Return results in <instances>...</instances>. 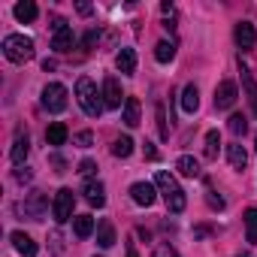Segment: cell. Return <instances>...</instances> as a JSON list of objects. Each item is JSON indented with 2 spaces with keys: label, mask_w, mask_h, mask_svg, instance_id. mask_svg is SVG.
Masks as SVG:
<instances>
[{
  "label": "cell",
  "mask_w": 257,
  "mask_h": 257,
  "mask_svg": "<svg viewBox=\"0 0 257 257\" xmlns=\"http://www.w3.org/2000/svg\"><path fill=\"white\" fill-rule=\"evenodd\" d=\"M155 185H158V191L164 194V200H167V209L170 212H185V206H188V197H185V191L179 188V182L167 173V170H158V176H155Z\"/></svg>",
  "instance_id": "6da1fadb"
},
{
  "label": "cell",
  "mask_w": 257,
  "mask_h": 257,
  "mask_svg": "<svg viewBox=\"0 0 257 257\" xmlns=\"http://www.w3.org/2000/svg\"><path fill=\"white\" fill-rule=\"evenodd\" d=\"M76 100H79V106H82V112L88 115V118H100V112H103V100H100V94H97V85L88 79V76H82L79 82H76Z\"/></svg>",
  "instance_id": "7a4b0ae2"
},
{
  "label": "cell",
  "mask_w": 257,
  "mask_h": 257,
  "mask_svg": "<svg viewBox=\"0 0 257 257\" xmlns=\"http://www.w3.org/2000/svg\"><path fill=\"white\" fill-rule=\"evenodd\" d=\"M4 55L13 61V64H25L34 58V40L25 37V34H10L4 40Z\"/></svg>",
  "instance_id": "3957f363"
},
{
  "label": "cell",
  "mask_w": 257,
  "mask_h": 257,
  "mask_svg": "<svg viewBox=\"0 0 257 257\" xmlns=\"http://www.w3.org/2000/svg\"><path fill=\"white\" fill-rule=\"evenodd\" d=\"M43 106L49 112H64L67 109V88L61 82H49L43 88Z\"/></svg>",
  "instance_id": "277c9868"
},
{
  "label": "cell",
  "mask_w": 257,
  "mask_h": 257,
  "mask_svg": "<svg viewBox=\"0 0 257 257\" xmlns=\"http://www.w3.org/2000/svg\"><path fill=\"white\" fill-rule=\"evenodd\" d=\"M73 203H76V197H73V191H70V188H61V191L55 194L52 215H55V221H58V224H64V221H70V218H73Z\"/></svg>",
  "instance_id": "5b68a950"
},
{
  "label": "cell",
  "mask_w": 257,
  "mask_h": 257,
  "mask_svg": "<svg viewBox=\"0 0 257 257\" xmlns=\"http://www.w3.org/2000/svg\"><path fill=\"white\" fill-rule=\"evenodd\" d=\"M22 212L31 221H43V215H46V194L43 191H31L25 197V203H22Z\"/></svg>",
  "instance_id": "8992f818"
},
{
  "label": "cell",
  "mask_w": 257,
  "mask_h": 257,
  "mask_svg": "<svg viewBox=\"0 0 257 257\" xmlns=\"http://www.w3.org/2000/svg\"><path fill=\"white\" fill-rule=\"evenodd\" d=\"M73 43H76L73 28H67L64 22H58V25H55V34H52V49H55V52H70Z\"/></svg>",
  "instance_id": "52a82bcc"
},
{
  "label": "cell",
  "mask_w": 257,
  "mask_h": 257,
  "mask_svg": "<svg viewBox=\"0 0 257 257\" xmlns=\"http://www.w3.org/2000/svg\"><path fill=\"white\" fill-rule=\"evenodd\" d=\"M236 97H239V91H236V82L224 79V82L215 88V109H230V106L236 103Z\"/></svg>",
  "instance_id": "ba28073f"
},
{
  "label": "cell",
  "mask_w": 257,
  "mask_h": 257,
  "mask_svg": "<svg viewBox=\"0 0 257 257\" xmlns=\"http://www.w3.org/2000/svg\"><path fill=\"white\" fill-rule=\"evenodd\" d=\"M124 100H127V97H121L118 79H115V76H106V82H103V103H106L109 109H118Z\"/></svg>",
  "instance_id": "9c48e42d"
},
{
  "label": "cell",
  "mask_w": 257,
  "mask_h": 257,
  "mask_svg": "<svg viewBox=\"0 0 257 257\" xmlns=\"http://www.w3.org/2000/svg\"><path fill=\"white\" fill-rule=\"evenodd\" d=\"M131 197H134V203H137V206H146V209L158 200L155 185H149V182H134V185H131Z\"/></svg>",
  "instance_id": "30bf717a"
},
{
  "label": "cell",
  "mask_w": 257,
  "mask_h": 257,
  "mask_svg": "<svg viewBox=\"0 0 257 257\" xmlns=\"http://www.w3.org/2000/svg\"><path fill=\"white\" fill-rule=\"evenodd\" d=\"M254 43H257L254 25H251V22H239V25H236V46H239L242 52H248V49H254Z\"/></svg>",
  "instance_id": "8fae6325"
},
{
  "label": "cell",
  "mask_w": 257,
  "mask_h": 257,
  "mask_svg": "<svg viewBox=\"0 0 257 257\" xmlns=\"http://www.w3.org/2000/svg\"><path fill=\"white\" fill-rule=\"evenodd\" d=\"M239 73H242V88H245V97H248V103H251V109L257 112V82H254V76H251V70L242 64V58H239Z\"/></svg>",
  "instance_id": "7c38bea8"
},
{
  "label": "cell",
  "mask_w": 257,
  "mask_h": 257,
  "mask_svg": "<svg viewBox=\"0 0 257 257\" xmlns=\"http://www.w3.org/2000/svg\"><path fill=\"white\" fill-rule=\"evenodd\" d=\"M115 67H118V73H124V76H134V73H137V52H134V49H121V52L115 55Z\"/></svg>",
  "instance_id": "4fadbf2b"
},
{
  "label": "cell",
  "mask_w": 257,
  "mask_h": 257,
  "mask_svg": "<svg viewBox=\"0 0 257 257\" xmlns=\"http://www.w3.org/2000/svg\"><path fill=\"white\" fill-rule=\"evenodd\" d=\"M28 152H31V140H28V134L25 131H19L16 134V143H13V152H10V158H13V164H25V158H28Z\"/></svg>",
  "instance_id": "5bb4252c"
},
{
  "label": "cell",
  "mask_w": 257,
  "mask_h": 257,
  "mask_svg": "<svg viewBox=\"0 0 257 257\" xmlns=\"http://www.w3.org/2000/svg\"><path fill=\"white\" fill-rule=\"evenodd\" d=\"M10 239H13V245H16V251H19V254H25V257H37V242H34L28 233L16 230Z\"/></svg>",
  "instance_id": "9a60e30c"
},
{
  "label": "cell",
  "mask_w": 257,
  "mask_h": 257,
  "mask_svg": "<svg viewBox=\"0 0 257 257\" xmlns=\"http://www.w3.org/2000/svg\"><path fill=\"white\" fill-rule=\"evenodd\" d=\"M85 200L91 203V206H97V209H103L106 206V191H103V185L100 182H85Z\"/></svg>",
  "instance_id": "2e32d148"
},
{
  "label": "cell",
  "mask_w": 257,
  "mask_h": 257,
  "mask_svg": "<svg viewBox=\"0 0 257 257\" xmlns=\"http://www.w3.org/2000/svg\"><path fill=\"white\" fill-rule=\"evenodd\" d=\"M227 158H230V167H233V170H239V173H242V170L248 167V152H245V149H242L239 143L227 146Z\"/></svg>",
  "instance_id": "e0dca14e"
},
{
  "label": "cell",
  "mask_w": 257,
  "mask_h": 257,
  "mask_svg": "<svg viewBox=\"0 0 257 257\" xmlns=\"http://www.w3.org/2000/svg\"><path fill=\"white\" fill-rule=\"evenodd\" d=\"M176 170H179L185 179H197V176H200V161L191 158V155H182V158L176 161Z\"/></svg>",
  "instance_id": "ac0fdd59"
},
{
  "label": "cell",
  "mask_w": 257,
  "mask_h": 257,
  "mask_svg": "<svg viewBox=\"0 0 257 257\" xmlns=\"http://www.w3.org/2000/svg\"><path fill=\"white\" fill-rule=\"evenodd\" d=\"M97 245L100 248H112L115 245V227H112V221H100L97 224Z\"/></svg>",
  "instance_id": "d6986e66"
},
{
  "label": "cell",
  "mask_w": 257,
  "mask_h": 257,
  "mask_svg": "<svg viewBox=\"0 0 257 257\" xmlns=\"http://www.w3.org/2000/svg\"><path fill=\"white\" fill-rule=\"evenodd\" d=\"M67 137H70V134H67V127H64L61 121L49 124V131H46V143H49V146H64Z\"/></svg>",
  "instance_id": "ffe728a7"
},
{
  "label": "cell",
  "mask_w": 257,
  "mask_h": 257,
  "mask_svg": "<svg viewBox=\"0 0 257 257\" xmlns=\"http://www.w3.org/2000/svg\"><path fill=\"white\" fill-rule=\"evenodd\" d=\"M182 109L185 112H197L200 109V91H197V85H185V91H182Z\"/></svg>",
  "instance_id": "44dd1931"
},
{
  "label": "cell",
  "mask_w": 257,
  "mask_h": 257,
  "mask_svg": "<svg viewBox=\"0 0 257 257\" xmlns=\"http://www.w3.org/2000/svg\"><path fill=\"white\" fill-rule=\"evenodd\" d=\"M124 124L127 127H137L140 124V100L137 97H127L124 100Z\"/></svg>",
  "instance_id": "7402d4cb"
},
{
  "label": "cell",
  "mask_w": 257,
  "mask_h": 257,
  "mask_svg": "<svg viewBox=\"0 0 257 257\" xmlns=\"http://www.w3.org/2000/svg\"><path fill=\"white\" fill-rule=\"evenodd\" d=\"M73 230H76L79 239H88V236L94 233V218H91V215H76V218H73Z\"/></svg>",
  "instance_id": "603a6c76"
},
{
  "label": "cell",
  "mask_w": 257,
  "mask_h": 257,
  "mask_svg": "<svg viewBox=\"0 0 257 257\" xmlns=\"http://www.w3.org/2000/svg\"><path fill=\"white\" fill-rule=\"evenodd\" d=\"M13 13H16V19H19V22H25V25H28V22H34V19H37V13H40V10H37V4H31V0H22V4H16V10H13Z\"/></svg>",
  "instance_id": "cb8c5ba5"
},
{
  "label": "cell",
  "mask_w": 257,
  "mask_h": 257,
  "mask_svg": "<svg viewBox=\"0 0 257 257\" xmlns=\"http://www.w3.org/2000/svg\"><path fill=\"white\" fill-rule=\"evenodd\" d=\"M155 58H158L161 64H170V61L176 58V46H173L170 40H161V43L155 46Z\"/></svg>",
  "instance_id": "d4e9b609"
},
{
  "label": "cell",
  "mask_w": 257,
  "mask_h": 257,
  "mask_svg": "<svg viewBox=\"0 0 257 257\" xmlns=\"http://www.w3.org/2000/svg\"><path fill=\"white\" fill-rule=\"evenodd\" d=\"M112 155H115V158H131V155H134V140H131V137L115 140V143H112Z\"/></svg>",
  "instance_id": "484cf974"
},
{
  "label": "cell",
  "mask_w": 257,
  "mask_h": 257,
  "mask_svg": "<svg viewBox=\"0 0 257 257\" xmlns=\"http://www.w3.org/2000/svg\"><path fill=\"white\" fill-rule=\"evenodd\" d=\"M245 236H248L251 245H257V209L245 212Z\"/></svg>",
  "instance_id": "4316f807"
},
{
  "label": "cell",
  "mask_w": 257,
  "mask_h": 257,
  "mask_svg": "<svg viewBox=\"0 0 257 257\" xmlns=\"http://www.w3.org/2000/svg\"><path fill=\"white\" fill-rule=\"evenodd\" d=\"M218 149H221V137H218V131H209L206 134V158L215 161L218 158Z\"/></svg>",
  "instance_id": "83f0119b"
},
{
  "label": "cell",
  "mask_w": 257,
  "mask_h": 257,
  "mask_svg": "<svg viewBox=\"0 0 257 257\" xmlns=\"http://www.w3.org/2000/svg\"><path fill=\"white\" fill-rule=\"evenodd\" d=\"M230 131H233L236 137H245V131H248V118H245L242 112L230 115Z\"/></svg>",
  "instance_id": "f1b7e54d"
},
{
  "label": "cell",
  "mask_w": 257,
  "mask_h": 257,
  "mask_svg": "<svg viewBox=\"0 0 257 257\" xmlns=\"http://www.w3.org/2000/svg\"><path fill=\"white\" fill-rule=\"evenodd\" d=\"M94 173H97V164H94L91 158H85V161L79 164V176H85V179L91 182V176H94Z\"/></svg>",
  "instance_id": "f546056e"
},
{
  "label": "cell",
  "mask_w": 257,
  "mask_h": 257,
  "mask_svg": "<svg viewBox=\"0 0 257 257\" xmlns=\"http://www.w3.org/2000/svg\"><path fill=\"white\" fill-rule=\"evenodd\" d=\"M155 257H179V251L170 242H161V245H155Z\"/></svg>",
  "instance_id": "4dcf8cb0"
},
{
  "label": "cell",
  "mask_w": 257,
  "mask_h": 257,
  "mask_svg": "<svg viewBox=\"0 0 257 257\" xmlns=\"http://www.w3.org/2000/svg\"><path fill=\"white\" fill-rule=\"evenodd\" d=\"M158 131H161V140L170 137V127H167V115H164V106L158 103Z\"/></svg>",
  "instance_id": "1f68e13d"
},
{
  "label": "cell",
  "mask_w": 257,
  "mask_h": 257,
  "mask_svg": "<svg viewBox=\"0 0 257 257\" xmlns=\"http://www.w3.org/2000/svg\"><path fill=\"white\" fill-rule=\"evenodd\" d=\"M76 143H79L82 149H88V146L94 143V134H91V131H82V134H76Z\"/></svg>",
  "instance_id": "d6a6232c"
},
{
  "label": "cell",
  "mask_w": 257,
  "mask_h": 257,
  "mask_svg": "<svg viewBox=\"0 0 257 257\" xmlns=\"http://www.w3.org/2000/svg\"><path fill=\"white\" fill-rule=\"evenodd\" d=\"M206 200H209V206H212V209H218V212L224 209V200H221V197H215V191H212V188L206 191Z\"/></svg>",
  "instance_id": "836d02e7"
},
{
  "label": "cell",
  "mask_w": 257,
  "mask_h": 257,
  "mask_svg": "<svg viewBox=\"0 0 257 257\" xmlns=\"http://www.w3.org/2000/svg\"><path fill=\"white\" fill-rule=\"evenodd\" d=\"M82 43H85V49H91V46H94V43H97V31H88V34H85V40H82Z\"/></svg>",
  "instance_id": "e575fe53"
},
{
  "label": "cell",
  "mask_w": 257,
  "mask_h": 257,
  "mask_svg": "<svg viewBox=\"0 0 257 257\" xmlns=\"http://www.w3.org/2000/svg\"><path fill=\"white\" fill-rule=\"evenodd\" d=\"M146 158H149V161H158V149H155L152 143H146Z\"/></svg>",
  "instance_id": "d590c367"
},
{
  "label": "cell",
  "mask_w": 257,
  "mask_h": 257,
  "mask_svg": "<svg viewBox=\"0 0 257 257\" xmlns=\"http://www.w3.org/2000/svg\"><path fill=\"white\" fill-rule=\"evenodd\" d=\"M127 257H140V254H137V248H127Z\"/></svg>",
  "instance_id": "8d00e7d4"
}]
</instances>
